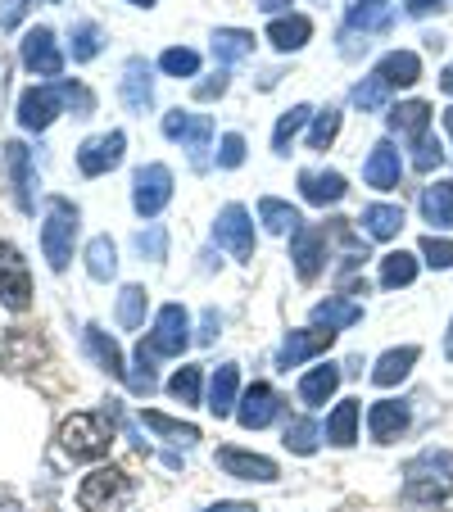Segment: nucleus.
I'll return each instance as SVG.
<instances>
[{"instance_id": "f257e3e1", "label": "nucleus", "mask_w": 453, "mask_h": 512, "mask_svg": "<svg viewBox=\"0 0 453 512\" xmlns=\"http://www.w3.org/2000/svg\"><path fill=\"white\" fill-rule=\"evenodd\" d=\"M453 494V449H422L404 467L408 503H444Z\"/></svg>"}, {"instance_id": "f03ea898", "label": "nucleus", "mask_w": 453, "mask_h": 512, "mask_svg": "<svg viewBox=\"0 0 453 512\" xmlns=\"http://www.w3.org/2000/svg\"><path fill=\"white\" fill-rule=\"evenodd\" d=\"M73 241H78V204H68L64 195H50L46 200V223H41V250H46V263L55 272L68 268V259H73Z\"/></svg>"}, {"instance_id": "7ed1b4c3", "label": "nucleus", "mask_w": 453, "mask_h": 512, "mask_svg": "<svg viewBox=\"0 0 453 512\" xmlns=\"http://www.w3.org/2000/svg\"><path fill=\"white\" fill-rule=\"evenodd\" d=\"M59 445L68 449L73 458H105L109 445H114V431L105 426V417L96 413H73L64 426H59Z\"/></svg>"}, {"instance_id": "20e7f679", "label": "nucleus", "mask_w": 453, "mask_h": 512, "mask_svg": "<svg viewBox=\"0 0 453 512\" xmlns=\"http://www.w3.org/2000/svg\"><path fill=\"white\" fill-rule=\"evenodd\" d=\"M0 304L10 313H23L32 304V272L28 259L19 254V245L0 241Z\"/></svg>"}, {"instance_id": "39448f33", "label": "nucleus", "mask_w": 453, "mask_h": 512, "mask_svg": "<svg viewBox=\"0 0 453 512\" xmlns=\"http://www.w3.org/2000/svg\"><path fill=\"white\" fill-rule=\"evenodd\" d=\"M186 331H191V313H186L182 304H164L155 318V331L141 340V349H150L155 358H177L186 345H191Z\"/></svg>"}, {"instance_id": "423d86ee", "label": "nucleus", "mask_w": 453, "mask_h": 512, "mask_svg": "<svg viewBox=\"0 0 453 512\" xmlns=\"http://www.w3.org/2000/svg\"><path fill=\"white\" fill-rule=\"evenodd\" d=\"M164 136L168 141H182V150H191L195 168L209 164V159H204V150H209V141H213V118L209 114H186V109H173V114H164Z\"/></svg>"}, {"instance_id": "0eeeda50", "label": "nucleus", "mask_w": 453, "mask_h": 512, "mask_svg": "<svg viewBox=\"0 0 453 512\" xmlns=\"http://www.w3.org/2000/svg\"><path fill=\"white\" fill-rule=\"evenodd\" d=\"M127 490H132L127 472H118V467H100V472H91L87 481L78 485V503H82V512H114L118 503L127 499Z\"/></svg>"}, {"instance_id": "6e6552de", "label": "nucleus", "mask_w": 453, "mask_h": 512, "mask_svg": "<svg viewBox=\"0 0 453 512\" xmlns=\"http://www.w3.org/2000/svg\"><path fill=\"white\" fill-rule=\"evenodd\" d=\"M168 200H173V173H168V164L136 168V177H132V204H136V213H141V218H159Z\"/></svg>"}, {"instance_id": "1a4fd4ad", "label": "nucleus", "mask_w": 453, "mask_h": 512, "mask_svg": "<svg viewBox=\"0 0 453 512\" xmlns=\"http://www.w3.org/2000/svg\"><path fill=\"white\" fill-rule=\"evenodd\" d=\"M213 241L232 254L236 263H250L254 259V223H250V213H245L241 204H227V209L218 213V223H213Z\"/></svg>"}, {"instance_id": "9d476101", "label": "nucleus", "mask_w": 453, "mask_h": 512, "mask_svg": "<svg viewBox=\"0 0 453 512\" xmlns=\"http://www.w3.org/2000/svg\"><path fill=\"white\" fill-rule=\"evenodd\" d=\"M64 109H68V100H64V87H59V82L55 87H28L19 96V127L23 132H46Z\"/></svg>"}, {"instance_id": "9b49d317", "label": "nucleus", "mask_w": 453, "mask_h": 512, "mask_svg": "<svg viewBox=\"0 0 453 512\" xmlns=\"http://www.w3.org/2000/svg\"><path fill=\"white\" fill-rule=\"evenodd\" d=\"M123 150H127V136L123 132H105V136H91V141H82V150H78L82 177H105L109 168L123 164Z\"/></svg>"}, {"instance_id": "f8f14e48", "label": "nucleus", "mask_w": 453, "mask_h": 512, "mask_svg": "<svg viewBox=\"0 0 453 512\" xmlns=\"http://www.w3.org/2000/svg\"><path fill=\"white\" fill-rule=\"evenodd\" d=\"M19 55H23V68L37 73V78H59V73H64V55H59L55 32L50 28H32L28 37H23Z\"/></svg>"}, {"instance_id": "ddd939ff", "label": "nucleus", "mask_w": 453, "mask_h": 512, "mask_svg": "<svg viewBox=\"0 0 453 512\" xmlns=\"http://www.w3.org/2000/svg\"><path fill=\"white\" fill-rule=\"evenodd\" d=\"M290 259H295V272L304 281L318 277L327 268V227H299L290 236Z\"/></svg>"}, {"instance_id": "4468645a", "label": "nucleus", "mask_w": 453, "mask_h": 512, "mask_svg": "<svg viewBox=\"0 0 453 512\" xmlns=\"http://www.w3.org/2000/svg\"><path fill=\"white\" fill-rule=\"evenodd\" d=\"M399 177H404V159H399L395 141H376L363 164V182L372 186V191H395Z\"/></svg>"}, {"instance_id": "2eb2a0df", "label": "nucleus", "mask_w": 453, "mask_h": 512, "mask_svg": "<svg viewBox=\"0 0 453 512\" xmlns=\"http://www.w3.org/2000/svg\"><path fill=\"white\" fill-rule=\"evenodd\" d=\"M331 340H336V331H322V327H313V331H290V336L281 340V349H277V368L290 372V368H299L304 358L327 354Z\"/></svg>"}, {"instance_id": "dca6fc26", "label": "nucleus", "mask_w": 453, "mask_h": 512, "mask_svg": "<svg viewBox=\"0 0 453 512\" xmlns=\"http://www.w3.org/2000/svg\"><path fill=\"white\" fill-rule=\"evenodd\" d=\"M277 408H281L277 390H272L268 381H254V386L241 395V404H236V422H241L245 431H263V426L277 417Z\"/></svg>"}, {"instance_id": "f3484780", "label": "nucleus", "mask_w": 453, "mask_h": 512, "mask_svg": "<svg viewBox=\"0 0 453 512\" xmlns=\"http://www.w3.org/2000/svg\"><path fill=\"white\" fill-rule=\"evenodd\" d=\"M408 422H413V413H408V404H399V399H376V404L367 408V431H372L376 445L399 440V435L408 431Z\"/></svg>"}, {"instance_id": "a211bd4d", "label": "nucleus", "mask_w": 453, "mask_h": 512, "mask_svg": "<svg viewBox=\"0 0 453 512\" xmlns=\"http://www.w3.org/2000/svg\"><path fill=\"white\" fill-rule=\"evenodd\" d=\"M218 467L227 476H236V481H277V463L263 454H245V449H218Z\"/></svg>"}, {"instance_id": "6ab92c4d", "label": "nucleus", "mask_w": 453, "mask_h": 512, "mask_svg": "<svg viewBox=\"0 0 453 512\" xmlns=\"http://www.w3.org/2000/svg\"><path fill=\"white\" fill-rule=\"evenodd\" d=\"M118 96H123V105L132 109V114H145V109L155 105V82H150V64H145V59H127Z\"/></svg>"}, {"instance_id": "aec40b11", "label": "nucleus", "mask_w": 453, "mask_h": 512, "mask_svg": "<svg viewBox=\"0 0 453 512\" xmlns=\"http://www.w3.org/2000/svg\"><path fill=\"white\" fill-rule=\"evenodd\" d=\"M41 354H46V345H41L37 331H10V336L0 340V363L10 372H28L41 363Z\"/></svg>"}, {"instance_id": "412c9836", "label": "nucleus", "mask_w": 453, "mask_h": 512, "mask_svg": "<svg viewBox=\"0 0 453 512\" xmlns=\"http://www.w3.org/2000/svg\"><path fill=\"white\" fill-rule=\"evenodd\" d=\"M5 173H10V186H14V204L23 213H32V150L23 141L5 145Z\"/></svg>"}, {"instance_id": "4be33fe9", "label": "nucleus", "mask_w": 453, "mask_h": 512, "mask_svg": "<svg viewBox=\"0 0 453 512\" xmlns=\"http://www.w3.org/2000/svg\"><path fill=\"white\" fill-rule=\"evenodd\" d=\"M345 177L340 173H322V168H304V173H299V195H304V200L309 204H318V209H327V204H340L345 200Z\"/></svg>"}, {"instance_id": "5701e85b", "label": "nucleus", "mask_w": 453, "mask_h": 512, "mask_svg": "<svg viewBox=\"0 0 453 512\" xmlns=\"http://www.w3.org/2000/svg\"><path fill=\"white\" fill-rule=\"evenodd\" d=\"M417 209H422V218L435 227V232L453 227V182H449V177L422 186V200H417Z\"/></svg>"}, {"instance_id": "b1692460", "label": "nucleus", "mask_w": 453, "mask_h": 512, "mask_svg": "<svg viewBox=\"0 0 453 512\" xmlns=\"http://www.w3.org/2000/svg\"><path fill=\"white\" fill-rule=\"evenodd\" d=\"M376 78L386 82L390 91H399V87H413L417 78H422V59L413 55V50H390L381 64H376Z\"/></svg>"}, {"instance_id": "393cba45", "label": "nucleus", "mask_w": 453, "mask_h": 512, "mask_svg": "<svg viewBox=\"0 0 453 512\" xmlns=\"http://www.w3.org/2000/svg\"><path fill=\"white\" fill-rule=\"evenodd\" d=\"M358 322H363V304L340 300V295H327L313 309V327H322V331H345V327H358Z\"/></svg>"}, {"instance_id": "a878e982", "label": "nucleus", "mask_w": 453, "mask_h": 512, "mask_svg": "<svg viewBox=\"0 0 453 512\" xmlns=\"http://www.w3.org/2000/svg\"><path fill=\"white\" fill-rule=\"evenodd\" d=\"M236 390H241V372H236V363H222L218 372H213V381H209V413L213 417H227V413H236Z\"/></svg>"}, {"instance_id": "bb28decb", "label": "nucleus", "mask_w": 453, "mask_h": 512, "mask_svg": "<svg viewBox=\"0 0 453 512\" xmlns=\"http://www.w3.org/2000/svg\"><path fill=\"white\" fill-rule=\"evenodd\" d=\"M395 19V5L390 0H354L349 5V32H386Z\"/></svg>"}, {"instance_id": "cd10ccee", "label": "nucleus", "mask_w": 453, "mask_h": 512, "mask_svg": "<svg viewBox=\"0 0 453 512\" xmlns=\"http://www.w3.org/2000/svg\"><path fill=\"white\" fill-rule=\"evenodd\" d=\"M336 386H340V368L336 363H322V368H313V372L299 377V399H304L309 408H322L331 395H336Z\"/></svg>"}, {"instance_id": "c85d7f7f", "label": "nucleus", "mask_w": 453, "mask_h": 512, "mask_svg": "<svg viewBox=\"0 0 453 512\" xmlns=\"http://www.w3.org/2000/svg\"><path fill=\"white\" fill-rule=\"evenodd\" d=\"M422 358V349L417 345H404V349H390V354L376 358V368H372V381L376 386H399V381L413 372V363Z\"/></svg>"}, {"instance_id": "c756f323", "label": "nucleus", "mask_w": 453, "mask_h": 512, "mask_svg": "<svg viewBox=\"0 0 453 512\" xmlns=\"http://www.w3.org/2000/svg\"><path fill=\"white\" fill-rule=\"evenodd\" d=\"M358 223H363V232L372 236V241H395L399 227H404V209H399V204H367Z\"/></svg>"}, {"instance_id": "7c9ffc66", "label": "nucleus", "mask_w": 453, "mask_h": 512, "mask_svg": "<svg viewBox=\"0 0 453 512\" xmlns=\"http://www.w3.org/2000/svg\"><path fill=\"white\" fill-rule=\"evenodd\" d=\"M386 118L399 136H408V141L431 132V105H426V100H404V105H395Z\"/></svg>"}, {"instance_id": "2f4dec72", "label": "nucleus", "mask_w": 453, "mask_h": 512, "mask_svg": "<svg viewBox=\"0 0 453 512\" xmlns=\"http://www.w3.org/2000/svg\"><path fill=\"white\" fill-rule=\"evenodd\" d=\"M259 223L268 227L272 236H295L299 227H304V218H299V209H290L286 200H277V195H263V200H259Z\"/></svg>"}, {"instance_id": "473e14b6", "label": "nucleus", "mask_w": 453, "mask_h": 512, "mask_svg": "<svg viewBox=\"0 0 453 512\" xmlns=\"http://www.w3.org/2000/svg\"><path fill=\"white\" fill-rule=\"evenodd\" d=\"M82 345H87V354L96 358V363L109 372V377H127V368H123V349H118L100 327H87V331H82Z\"/></svg>"}, {"instance_id": "72a5a7b5", "label": "nucleus", "mask_w": 453, "mask_h": 512, "mask_svg": "<svg viewBox=\"0 0 453 512\" xmlns=\"http://www.w3.org/2000/svg\"><path fill=\"white\" fill-rule=\"evenodd\" d=\"M358 413H363V408H358V399H340L336 413L327 417V440H331V445H340V449L354 445V440H358Z\"/></svg>"}, {"instance_id": "f704fd0d", "label": "nucleus", "mask_w": 453, "mask_h": 512, "mask_svg": "<svg viewBox=\"0 0 453 512\" xmlns=\"http://www.w3.org/2000/svg\"><path fill=\"white\" fill-rule=\"evenodd\" d=\"M254 55V32L245 28H218L213 32V59L218 64H236V59Z\"/></svg>"}, {"instance_id": "c9c22d12", "label": "nucleus", "mask_w": 453, "mask_h": 512, "mask_svg": "<svg viewBox=\"0 0 453 512\" xmlns=\"http://www.w3.org/2000/svg\"><path fill=\"white\" fill-rule=\"evenodd\" d=\"M309 37H313V23L304 19V14L277 19V23L268 28V41H272L277 50H286V55H290V50H299V46H309Z\"/></svg>"}, {"instance_id": "e433bc0d", "label": "nucleus", "mask_w": 453, "mask_h": 512, "mask_svg": "<svg viewBox=\"0 0 453 512\" xmlns=\"http://www.w3.org/2000/svg\"><path fill=\"white\" fill-rule=\"evenodd\" d=\"M417 281V254L408 250H390L381 259V286L386 290H399V286H413Z\"/></svg>"}, {"instance_id": "4c0bfd02", "label": "nucleus", "mask_w": 453, "mask_h": 512, "mask_svg": "<svg viewBox=\"0 0 453 512\" xmlns=\"http://www.w3.org/2000/svg\"><path fill=\"white\" fill-rule=\"evenodd\" d=\"M141 422L150 426L155 435H164V440H177V445H195V440H200V426L177 422V417H164V413H155V408H145Z\"/></svg>"}, {"instance_id": "58836bf2", "label": "nucleus", "mask_w": 453, "mask_h": 512, "mask_svg": "<svg viewBox=\"0 0 453 512\" xmlns=\"http://www.w3.org/2000/svg\"><path fill=\"white\" fill-rule=\"evenodd\" d=\"M145 309H150V295H145V286H123V290H118V327L136 331L145 322Z\"/></svg>"}, {"instance_id": "ea45409f", "label": "nucleus", "mask_w": 453, "mask_h": 512, "mask_svg": "<svg viewBox=\"0 0 453 512\" xmlns=\"http://www.w3.org/2000/svg\"><path fill=\"white\" fill-rule=\"evenodd\" d=\"M87 272L96 281H109L118 272V250H114V241H109V236H96V241L87 245Z\"/></svg>"}, {"instance_id": "a19ab883", "label": "nucleus", "mask_w": 453, "mask_h": 512, "mask_svg": "<svg viewBox=\"0 0 453 512\" xmlns=\"http://www.w3.org/2000/svg\"><path fill=\"white\" fill-rule=\"evenodd\" d=\"M309 114H313L309 105H295V109H286V114L277 118V132H272V150H277V155H290V141H295L299 127L309 123Z\"/></svg>"}, {"instance_id": "79ce46f5", "label": "nucleus", "mask_w": 453, "mask_h": 512, "mask_svg": "<svg viewBox=\"0 0 453 512\" xmlns=\"http://www.w3.org/2000/svg\"><path fill=\"white\" fill-rule=\"evenodd\" d=\"M318 440H322V431L309 422V417H295V422L286 426V449L290 454H304V458L318 454Z\"/></svg>"}, {"instance_id": "37998d69", "label": "nucleus", "mask_w": 453, "mask_h": 512, "mask_svg": "<svg viewBox=\"0 0 453 512\" xmlns=\"http://www.w3.org/2000/svg\"><path fill=\"white\" fill-rule=\"evenodd\" d=\"M159 68H164L168 78H195V73H200V55H195L191 46H173L159 55Z\"/></svg>"}, {"instance_id": "c03bdc74", "label": "nucleus", "mask_w": 453, "mask_h": 512, "mask_svg": "<svg viewBox=\"0 0 453 512\" xmlns=\"http://www.w3.org/2000/svg\"><path fill=\"white\" fill-rule=\"evenodd\" d=\"M100 46H105V32H100L96 23H73V59H78V64L96 59Z\"/></svg>"}, {"instance_id": "a18cd8bd", "label": "nucleus", "mask_w": 453, "mask_h": 512, "mask_svg": "<svg viewBox=\"0 0 453 512\" xmlns=\"http://www.w3.org/2000/svg\"><path fill=\"white\" fill-rule=\"evenodd\" d=\"M168 395L186 408L200 404V368H177V377L168 381Z\"/></svg>"}, {"instance_id": "49530a36", "label": "nucleus", "mask_w": 453, "mask_h": 512, "mask_svg": "<svg viewBox=\"0 0 453 512\" xmlns=\"http://www.w3.org/2000/svg\"><path fill=\"white\" fill-rule=\"evenodd\" d=\"M444 164V150H440V141H435L431 132L426 136H417L413 141V168L417 173H435V168Z\"/></svg>"}, {"instance_id": "de8ad7c7", "label": "nucleus", "mask_w": 453, "mask_h": 512, "mask_svg": "<svg viewBox=\"0 0 453 512\" xmlns=\"http://www.w3.org/2000/svg\"><path fill=\"white\" fill-rule=\"evenodd\" d=\"M422 259H426V268H435V272H449L453 268V241H444V236H422Z\"/></svg>"}, {"instance_id": "09e8293b", "label": "nucleus", "mask_w": 453, "mask_h": 512, "mask_svg": "<svg viewBox=\"0 0 453 512\" xmlns=\"http://www.w3.org/2000/svg\"><path fill=\"white\" fill-rule=\"evenodd\" d=\"M386 100H390V87H386L381 78H376V73H372V78H363V82L354 87V105H358V109H367V114H372V109H381Z\"/></svg>"}, {"instance_id": "8fccbe9b", "label": "nucleus", "mask_w": 453, "mask_h": 512, "mask_svg": "<svg viewBox=\"0 0 453 512\" xmlns=\"http://www.w3.org/2000/svg\"><path fill=\"white\" fill-rule=\"evenodd\" d=\"M136 250H141L145 259H155V263L168 259V232L159 223H150L145 232H136Z\"/></svg>"}, {"instance_id": "3c124183", "label": "nucleus", "mask_w": 453, "mask_h": 512, "mask_svg": "<svg viewBox=\"0 0 453 512\" xmlns=\"http://www.w3.org/2000/svg\"><path fill=\"white\" fill-rule=\"evenodd\" d=\"M336 132H340V114H336V109H327V114H318V123H313L309 145H313V150H327V145L336 141Z\"/></svg>"}, {"instance_id": "603ef678", "label": "nucleus", "mask_w": 453, "mask_h": 512, "mask_svg": "<svg viewBox=\"0 0 453 512\" xmlns=\"http://www.w3.org/2000/svg\"><path fill=\"white\" fill-rule=\"evenodd\" d=\"M241 164H245V136L227 132L218 141V168H241Z\"/></svg>"}, {"instance_id": "864d4df0", "label": "nucleus", "mask_w": 453, "mask_h": 512, "mask_svg": "<svg viewBox=\"0 0 453 512\" xmlns=\"http://www.w3.org/2000/svg\"><path fill=\"white\" fill-rule=\"evenodd\" d=\"M23 10H28V0H0V28H19Z\"/></svg>"}, {"instance_id": "5fc2aeb1", "label": "nucleus", "mask_w": 453, "mask_h": 512, "mask_svg": "<svg viewBox=\"0 0 453 512\" xmlns=\"http://www.w3.org/2000/svg\"><path fill=\"white\" fill-rule=\"evenodd\" d=\"M227 91V73H213L209 82H195V100H218Z\"/></svg>"}, {"instance_id": "6e6d98bb", "label": "nucleus", "mask_w": 453, "mask_h": 512, "mask_svg": "<svg viewBox=\"0 0 453 512\" xmlns=\"http://www.w3.org/2000/svg\"><path fill=\"white\" fill-rule=\"evenodd\" d=\"M404 10L413 14V19H426L431 10H444V5H440V0H404Z\"/></svg>"}, {"instance_id": "4d7b16f0", "label": "nucleus", "mask_w": 453, "mask_h": 512, "mask_svg": "<svg viewBox=\"0 0 453 512\" xmlns=\"http://www.w3.org/2000/svg\"><path fill=\"white\" fill-rule=\"evenodd\" d=\"M218 340V309L204 313V327H200V345H213Z\"/></svg>"}, {"instance_id": "13d9d810", "label": "nucleus", "mask_w": 453, "mask_h": 512, "mask_svg": "<svg viewBox=\"0 0 453 512\" xmlns=\"http://www.w3.org/2000/svg\"><path fill=\"white\" fill-rule=\"evenodd\" d=\"M204 512H259L254 503H213V508H204Z\"/></svg>"}, {"instance_id": "bf43d9fd", "label": "nucleus", "mask_w": 453, "mask_h": 512, "mask_svg": "<svg viewBox=\"0 0 453 512\" xmlns=\"http://www.w3.org/2000/svg\"><path fill=\"white\" fill-rule=\"evenodd\" d=\"M295 0H259V10H268V14H281V10H290Z\"/></svg>"}, {"instance_id": "052dcab7", "label": "nucleus", "mask_w": 453, "mask_h": 512, "mask_svg": "<svg viewBox=\"0 0 453 512\" xmlns=\"http://www.w3.org/2000/svg\"><path fill=\"white\" fill-rule=\"evenodd\" d=\"M440 91H444V96H453V64L440 73Z\"/></svg>"}, {"instance_id": "680f3d73", "label": "nucleus", "mask_w": 453, "mask_h": 512, "mask_svg": "<svg viewBox=\"0 0 453 512\" xmlns=\"http://www.w3.org/2000/svg\"><path fill=\"white\" fill-rule=\"evenodd\" d=\"M444 132H449V141H453V105L444 109Z\"/></svg>"}, {"instance_id": "e2e57ef3", "label": "nucleus", "mask_w": 453, "mask_h": 512, "mask_svg": "<svg viewBox=\"0 0 453 512\" xmlns=\"http://www.w3.org/2000/svg\"><path fill=\"white\" fill-rule=\"evenodd\" d=\"M0 512H23V508H19L14 499H0Z\"/></svg>"}, {"instance_id": "0e129e2a", "label": "nucleus", "mask_w": 453, "mask_h": 512, "mask_svg": "<svg viewBox=\"0 0 453 512\" xmlns=\"http://www.w3.org/2000/svg\"><path fill=\"white\" fill-rule=\"evenodd\" d=\"M444 354L453 358V322H449V336H444Z\"/></svg>"}, {"instance_id": "69168bd1", "label": "nucleus", "mask_w": 453, "mask_h": 512, "mask_svg": "<svg viewBox=\"0 0 453 512\" xmlns=\"http://www.w3.org/2000/svg\"><path fill=\"white\" fill-rule=\"evenodd\" d=\"M132 5H141V10H150V5H155V0H132Z\"/></svg>"}]
</instances>
